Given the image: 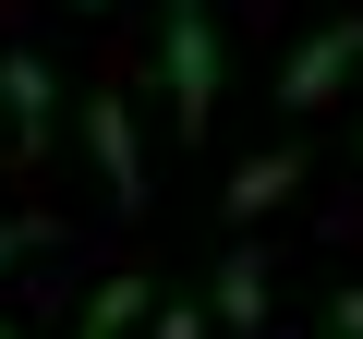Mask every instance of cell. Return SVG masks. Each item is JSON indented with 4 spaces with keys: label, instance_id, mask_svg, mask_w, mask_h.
Returning a JSON list of instances; mask_svg holds the SVG:
<instances>
[{
    "label": "cell",
    "instance_id": "cell-1",
    "mask_svg": "<svg viewBox=\"0 0 363 339\" xmlns=\"http://www.w3.org/2000/svg\"><path fill=\"white\" fill-rule=\"evenodd\" d=\"M218 73H230V49H218V13H206V0H169L157 85H169V121H182V145H194V133L218 121Z\"/></svg>",
    "mask_w": 363,
    "mask_h": 339
},
{
    "label": "cell",
    "instance_id": "cell-10",
    "mask_svg": "<svg viewBox=\"0 0 363 339\" xmlns=\"http://www.w3.org/2000/svg\"><path fill=\"white\" fill-rule=\"evenodd\" d=\"M327 339H363V291H339V303H327Z\"/></svg>",
    "mask_w": 363,
    "mask_h": 339
},
{
    "label": "cell",
    "instance_id": "cell-11",
    "mask_svg": "<svg viewBox=\"0 0 363 339\" xmlns=\"http://www.w3.org/2000/svg\"><path fill=\"white\" fill-rule=\"evenodd\" d=\"M73 13H109V0H73Z\"/></svg>",
    "mask_w": 363,
    "mask_h": 339
},
{
    "label": "cell",
    "instance_id": "cell-7",
    "mask_svg": "<svg viewBox=\"0 0 363 339\" xmlns=\"http://www.w3.org/2000/svg\"><path fill=\"white\" fill-rule=\"evenodd\" d=\"M145 315H157V279H133V267H121V279H97V303H85V327H73V339H133Z\"/></svg>",
    "mask_w": 363,
    "mask_h": 339
},
{
    "label": "cell",
    "instance_id": "cell-3",
    "mask_svg": "<svg viewBox=\"0 0 363 339\" xmlns=\"http://www.w3.org/2000/svg\"><path fill=\"white\" fill-rule=\"evenodd\" d=\"M85 145H97L109 206H145V145H133V109H121V97H85Z\"/></svg>",
    "mask_w": 363,
    "mask_h": 339
},
{
    "label": "cell",
    "instance_id": "cell-9",
    "mask_svg": "<svg viewBox=\"0 0 363 339\" xmlns=\"http://www.w3.org/2000/svg\"><path fill=\"white\" fill-rule=\"evenodd\" d=\"M25 243H49V218H0V267H13Z\"/></svg>",
    "mask_w": 363,
    "mask_h": 339
},
{
    "label": "cell",
    "instance_id": "cell-12",
    "mask_svg": "<svg viewBox=\"0 0 363 339\" xmlns=\"http://www.w3.org/2000/svg\"><path fill=\"white\" fill-rule=\"evenodd\" d=\"M0 339H25V327H13V315H0Z\"/></svg>",
    "mask_w": 363,
    "mask_h": 339
},
{
    "label": "cell",
    "instance_id": "cell-8",
    "mask_svg": "<svg viewBox=\"0 0 363 339\" xmlns=\"http://www.w3.org/2000/svg\"><path fill=\"white\" fill-rule=\"evenodd\" d=\"M145 327H157V339H206V303H157Z\"/></svg>",
    "mask_w": 363,
    "mask_h": 339
},
{
    "label": "cell",
    "instance_id": "cell-6",
    "mask_svg": "<svg viewBox=\"0 0 363 339\" xmlns=\"http://www.w3.org/2000/svg\"><path fill=\"white\" fill-rule=\"evenodd\" d=\"M206 291H218V303H206V327H267V303H279V279H267V255H255V243H230Z\"/></svg>",
    "mask_w": 363,
    "mask_h": 339
},
{
    "label": "cell",
    "instance_id": "cell-4",
    "mask_svg": "<svg viewBox=\"0 0 363 339\" xmlns=\"http://www.w3.org/2000/svg\"><path fill=\"white\" fill-rule=\"evenodd\" d=\"M291 194H303V157H291V145H267V157H242V170H230V194H218V206H230V230H255V218H279Z\"/></svg>",
    "mask_w": 363,
    "mask_h": 339
},
{
    "label": "cell",
    "instance_id": "cell-2",
    "mask_svg": "<svg viewBox=\"0 0 363 339\" xmlns=\"http://www.w3.org/2000/svg\"><path fill=\"white\" fill-rule=\"evenodd\" d=\"M363 73V13H339V25H315L291 61H279V109H327L339 85Z\"/></svg>",
    "mask_w": 363,
    "mask_h": 339
},
{
    "label": "cell",
    "instance_id": "cell-5",
    "mask_svg": "<svg viewBox=\"0 0 363 339\" xmlns=\"http://www.w3.org/2000/svg\"><path fill=\"white\" fill-rule=\"evenodd\" d=\"M0 109H13V145H49L61 85H49V61H37V49H0Z\"/></svg>",
    "mask_w": 363,
    "mask_h": 339
},
{
    "label": "cell",
    "instance_id": "cell-13",
    "mask_svg": "<svg viewBox=\"0 0 363 339\" xmlns=\"http://www.w3.org/2000/svg\"><path fill=\"white\" fill-rule=\"evenodd\" d=\"M351 157H363V133H351Z\"/></svg>",
    "mask_w": 363,
    "mask_h": 339
}]
</instances>
